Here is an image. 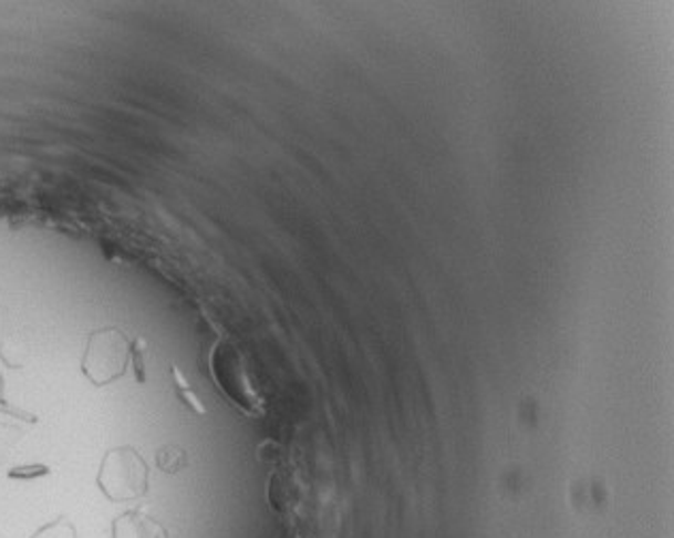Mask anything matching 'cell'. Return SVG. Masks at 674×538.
Instances as JSON below:
<instances>
[{
	"label": "cell",
	"mask_w": 674,
	"mask_h": 538,
	"mask_svg": "<svg viewBox=\"0 0 674 538\" xmlns=\"http://www.w3.org/2000/svg\"><path fill=\"white\" fill-rule=\"evenodd\" d=\"M131 355V342L120 329H101L90 335L82 370L92 385L105 387L124 376Z\"/></svg>",
	"instance_id": "7a4b0ae2"
},
{
	"label": "cell",
	"mask_w": 674,
	"mask_h": 538,
	"mask_svg": "<svg viewBox=\"0 0 674 538\" xmlns=\"http://www.w3.org/2000/svg\"><path fill=\"white\" fill-rule=\"evenodd\" d=\"M133 532L137 538H167L163 528L147 517H137V521H133Z\"/></svg>",
	"instance_id": "277c9868"
},
{
	"label": "cell",
	"mask_w": 674,
	"mask_h": 538,
	"mask_svg": "<svg viewBox=\"0 0 674 538\" xmlns=\"http://www.w3.org/2000/svg\"><path fill=\"white\" fill-rule=\"evenodd\" d=\"M156 466H158L163 473L174 475V473H179V470H184V468L188 466V457H186V453H184L182 448L176 447V445H165V447L156 453Z\"/></svg>",
	"instance_id": "3957f363"
},
{
	"label": "cell",
	"mask_w": 674,
	"mask_h": 538,
	"mask_svg": "<svg viewBox=\"0 0 674 538\" xmlns=\"http://www.w3.org/2000/svg\"><path fill=\"white\" fill-rule=\"evenodd\" d=\"M149 473L144 457L133 447H117L103 459L98 487L112 503H131L147 494Z\"/></svg>",
	"instance_id": "6da1fadb"
}]
</instances>
